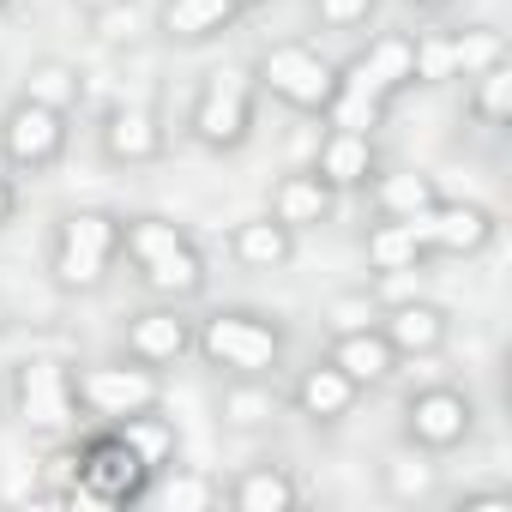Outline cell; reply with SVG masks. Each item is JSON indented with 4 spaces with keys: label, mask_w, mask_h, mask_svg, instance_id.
<instances>
[{
    "label": "cell",
    "mask_w": 512,
    "mask_h": 512,
    "mask_svg": "<svg viewBox=\"0 0 512 512\" xmlns=\"http://www.w3.org/2000/svg\"><path fill=\"white\" fill-rule=\"evenodd\" d=\"M205 350H211L223 368H272V356H278V338H272L266 326L241 320V314H223V320H211V332H205Z\"/></svg>",
    "instance_id": "1"
},
{
    "label": "cell",
    "mask_w": 512,
    "mask_h": 512,
    "mask_svg": "<svg viewBox=\"0 0 512 512\" xmlns=\"http://www.w3.org/2000/svg\"><path fill=\"white\" fill-rule=\"evenodd\" d=\"M266 79H272V91H284V97L302 103V109H314V103L332 97V73H326V61H314L308 49H272Z\"/></svg>",
    "instance_id": "2"
},
{
    "label": "cell",
    "mask_w": 512,
    "mask_h": 512,
    "mask_svg": "<svg viewBox=\"0 0 512 512\" xmlns=\"http://www.w3.org/2000/svg\"><path fill=\"white\" fill-rule=\"evenodd\" d=\"M85 398H91L103 416H133V410H145V404L157 398V380L139 374V368H97V374L85 380Z\"/></svg>",
    "instance_id": "3"
},
{
    "label": "cell",
    "mask_w": 512,
    "mask_h": 512,
    "mask_svg": "<svg viewBox=\"0 0 512 512\" xmlns=\"http://www.w3.org/2000/svg\"><path fill=\"white\" fill-rule=\"evenodd\" d=\"M19 404H25V416H31L37 428H61V422L73 416L67 374H61L55 362H37V368H25V374H19Z\"/></svg>",
    "instance_id": "4"
},
{
    "label": "cell",
    "mask_w": 512,
    "mask_h": 512,
    "mask_svg": "<svg viewBox=\"0 0 512 512\" xmlns=\"http://www.w3.org/2000/svg\"><path fill=\"white\" fill-rule=\"evenodd\" d=\"M55 139H61V127H55V109L49 103H25L13 115V127H7V145H13L19 163H43L55 151Z\"/></svg>",
    "instance_id": "5"
},
{
    "label": "cell",
    "mask_w": 512,
    "mask_h": 512,
    "mask_svg": "<svg viewBox=\"0 0 512 512\" xmlns=\"http://www.w3.org/2000/svg\"><path fill=\"white\" fill-rule=\"evenodd\" d=\"M139 470H145V464L133 458L127 440H121V446H103V452L85 458V476H91V494H97V500H121V494H133Z\"/></svg>",
    "instance_id": "6"
},
{
    "label": "cell",
    "mask_w": 512,
    "mask_h": 512,
    "mask_svg": "<svg viewBox=\"0 0 512 512\" xmlns=\"http://www.w3.org/2000/svg\"><path fill=\"white\" fill-rule=\"evenodd\" d=\"M241 127H247L241 85H235V79H217V91H211V97H205V109H199V133H205V139H217V145H229V139H241Z\"/></svg>",
    "instance_id": "7"
},
{
    "label": "cell",
    "mask_w": 512,
    "mask_h": 512,
    "mask_svg": "<svg viewBox=\"0 0 512 512\" xmlns=\"http://www.w3.org/2000/svg\"><path fill=\"white\" fill-rule=\"evenodd\" d=\"M410 416H416V434H422V440H434V446H446V440H458V434H464V404H458V398H446V392L422 398Z\"/></svg>",
    "instance_id": "8"
},
{
    "label": "cell",
    "mask_w": 512,
    "mask_h": 512,
    "mask_svg": "<svg viewBox=\"0 0 512 512\" xmlns=\"http://www.w3.org/2000/svg\"><path fill=\"white\" fill-rule=\"evenodd\" d=\"M488 235V217L476 205H452V211H434V247H476Z\"/></svg>",
    "instance_id": "9"
},
{
    "label": "cell",
    "mask_w": 512,
    "mask_h": 512,
    "mask_svg": "<svg viewBox=\"0 0 512 512\" xmlns=\"http://www.w3.org/2000/svg\"><path fill=\"white\" fill-rule=\"evenodd\" d=\"M181 344H187V332H181V320H169V314H145V320L133 326V350L151 356V362L181 356Z\"/></svg>",
    "instance_id": "10"
},
{
    "label": "cell",
    "mask_w": 512,
    "mask_h": 512,
    "mask_svg": "<svg viewBox=\"0 0 512 512\" xmlns=\"http://www.w3.org/2000/svg\"><path fill=\"white\" fill-rule=\"evenodd\" d=\"M338 368H344L350 380H380V374L392 368V356H386V344H380V338L350 332V338L338 344Z\"/></svg>",
    "instance_id": "11"
},
{
    "label": "cell",
    "mask_w": 512,
    "mask_h": 512,
    "mask_svg": "<svg viewBox=\"0 0 512 512\" xmlns=\"http://www.w3.org/2000/svg\"><path fill=\"white\" fill-rule=\"evenodd\" d=\"M229 7L235 0H169V31L175 37H199V31H217L223 19H229Z\"/></svg>",
    "instance_id": "12"
},
{
    "label": "cell",
    "mask_w": 512,
    "mask_h": 512,
    "mask_svg": "<svg viewBox=\"0 0 512 512\" xmlns=\"http://www.w3.org/2000/svg\"><path fill=\"white\" fill-rule=\"evenodd\" d=\"M302 404H308L314 416H338V410L350 404V374H344V368H314V374L302 380Z\"/></svg>",
    "instance_id": "13"
},
{
    "label": "cell",
    "mask_w": 512,
    "mask_h": 512,
    "mask_svg": "<svg viewBox=\"0 0 512 512\" xmlns=\"http://www.w3.org/2000/svg\"><path fill=\"white\" fill-rule=\"evenodd\" d=\"M109 145H115V157H151V151H157L151 115H145V109H121L115 127H109Z\"/></svg>",
    "instance_id": "14"
},
{
    "label": "cell",
    "mask_w": 512,
    "mask_h": 512,
    "mask_svg": "<svg viewBox=\"0 0 512 512\" xmlns=\"http://www.w3.org/2000/svg\"><path fill=\"white\" fill-rule=\"evenodd\" d=\"M278 217L284 223H320L326 217V187L320 181H290L278 193Z\"/></svg>",
    "instance_id": "15"
},
{
    "label": "cell",
    "mask_w": 512,
    "mask_h": 512,
    "mask_svg": "<svg viewBox=\"0 0 512 512\" xmlns=\"http://www.w3.org/2000/svg\"><path fill=\"white\" fill-rule=\"evenodd\" d=\"M284 253H290V241H284L278 223H247V229H241V260H247V266H278Z\"/></svg>",
    "instance_id": "16"
},
{
    "label": "cell",
    "mask_w": 512,
    "mask_h": 512,
    "mask_svg": "<svg viewBox=\"0 0 512 512\" xmlns=\"http://www.w3.org/2000/svg\"><path fill=\"white\" fill-rule=\"evenodd\" d=\"M326 175H332V181H362V175H368V139H362V133L332 139V145H326Z\"/></svg>",
    "instance_id": "17"
},
{
    "label": "cell",
    "mask_w": 512,
    "mask_h": 512,
    "mask_svg": "<svg viewBox=\"0 0 512 512\" xmlns=\"http://www.w3.org/2000/svg\"><path fill=\"white\" fill-rule=\"evenodd\" d=\"M368 253H374V266H380V272H404V266L416 260V241H410L404 223H392V229H380V235L368 241Z\"/></svg>",
    "instance_id": "18"
},
{
    "label": "cell",
    "mask_w": 512,
    "mask_h": 512,
    "mask_svg": "<svg viewBox=\"0 0 512 512\" xmlns=\"http://www.w3.org/2000/svg\"><path fill=\"white\" fill-rule=\"evenodd\" d=\"M290 500H296V488H290L284 476H247V482H241V506H247V512H284Z\"/></svg>",
    "instance_id": "19"
},
{
    "label": "cell",
    "mask_w": 512,
    "mask_h": 512,
    "mask_svg": "<svg viewBox=\"0 0 512 512\" xmlns=\"http://www.w3.org/2000/svg\"><path fill=\"white\" fill-rule=\"evenodd\" d=\"M392 338H398L404 350H428V344L440 338V314H434V308H404V314L392 320Z\"/></svg>",
    "instance_id": "20"
},
{
    "label": "cell",
    "mask_w": 512,
    "mask_h": 512,
    "mask_svg": "<svg viewBox=\"0 0 512 512\" xmlns=\"http://www.w3.org/2000/svg\"><path fill=\"white\" fill-rule=\"evenodd\" d=\"M133 253L145 266H157V260H169V253H181V229L175 223H139L133 229Z\"/></svg>",
    "instance_id": "21"
},
{
    "label": "cell",
    "mask_w": 512,
    "mask_h": 512,
    "mask_svg": "<svg viewBox=\"0 0 512 512\" xmlns=\"http://www.w3.org/2000/svg\"><path fill=\"white\" fill-rule=\"evenodd\" d=\"M151 272V284L157 290H199V260L181 247V253H169V260H157V266H145Z\"/></svg>",
    "instance_id": "22"
},
{
    "label": "cell",
    "mask_w": 512,
    "mask_h": 512,
    "mask_svg": "<svg viewBox=\"0 0 512 512\" xmlns=\"http://www.w3.org/2000/svg\"><path fill=\"white\" fill-rule=\"evenodd\" d=\"M109 241H115V229H109V217H73L67 223V247H79V253H109Z\"/></svg>",
    "instance_id": "23"
},
{
    "label": "cell",
    "mask_w": 512,
    "mask_h": 512,
    "mask_svg": "<svg viewBox=\"0 0 512 512\" xmlns=\"http://www.w3.org/2000/svg\"><path fill=\"white\" fill-rule=\"evenodd\" d=\"M121 440L133 446V458H139V464H157V458L169 452V428H163V422H133Z\"/></svg>",
    "instance_id": "24"
},
{
    "label": "cell",
    "mask_w": 512,
    "mask_h": 512,
    "mask_svg": "<svg viewBox=\"0 0 512 512\" xmlns=\"http://www.w3.org/2000/svg\"><path fill=\"white\" fill-rule=\"evenodd\" d=\"M494 55H500V37L494 31H470V37L452 43V67H488Z\"/></svg>",
    "instance_id": "25"
},
{
    "label": "cell",
    "mask_w": 512,
    "mask_h": 512,
    "mask_svg": "<svg viewBox=\"0 0 512 512\" xmlns=\"http://www.w3.org/2000/svg\"><path fill=\"white\" fill-rule=\"evenodd\" d=\"M368 73H374L380 85H398V79H410V49H404V43H380V49L368 55Z\"/></svg>",
    "instance_id": "26"
},
{
    "label": "cell",
    "mask_w": 512,
    "mask_h": 512,
    "mask_svg": "<svg viewBox=\"0 0 512 512\" xmlns=\"http://www.w3.org/2000/svg\"><path fill=\"white\" fill-rule=\"evenodd\" d=\"M386 205H392L398 217L422 211V205H428V181H422V175H392V181H386Z\"/></svg>",
    "instance_id": "27"
},
{
    "label": "cell",
    "mask_w": 512,
    "mask_h": 512,
    "mask_svg": "<svg viewBox=\"0 0 512 512\" xmlns=\"http://www.w3.org/2000/svg\"><path fill=\"white\" fill-rule=\"evenodd\" d=\"M374 103H380V97H356V91H344L332 115H338V127H344V133H362V127H374V115H380Z\"/></svg>",
    "instance_id": "28"
},
{
    "label": "cell",
    "mask_w": 512,
    "mask_h": 512,
    "mask_svg": "<svg viewBox=\"0 0 512 512\" xmlns=\"http://www.w3.org/2000/svg\"><path fill=\"white\" fill-rule=\"evenodd\" d=\"M410 73H422V79H446V73H452V49H446V43H422V49L410 55Z\"/></svg>",
    "instance_id": "29"
},
{
    "label": "cell",
    "mask_w": 512,
    "mask_h": 512,
    "mask_svg": "<svg viewBox=\"0 0 512 512\" xmlns=\"http://www.w3.org/2000/svg\"><path fill=\"white\" fill-rule=\"evenodd\" d=\"M97 272H103L97 253H79V247L61 253V278H67V284H97Z\"/></svg>",
    "instance_id": "30"
},
{
    "label": "cell",
    "mask_w": 512,
    "mask_h": 512,
    "mask_svg": "<svg viewBox=\"0 0 512 512\" xmlns=\"http://www.w3.org/2000/svg\"><path fill=\"white\" fill-rule=\"evenodd\" d=\"M163 500H169V506H205V500H211V488H205L199 476H175V482L163 488Z\"/></svg>",
    "instance_id": "31"
},
{
    "label": "cell",
    "mask_w": 512,
    "mask_h": 512,
    "mask_svg": "<svg viewBox=\"0 0 512 512\" xmlns=\"http://www.w3.org/2000/svg\"><path fill=\"white\" fill-rule=\"evenodd\" d=\"M31 91H37V103H61V97L73 91V79H67L61 67H43V73L31 79Z\"/></svg>",
    "instance_id": "32"
},
{
    "label": "cell",
    "mask_w": 512,
    "mask_h": 512,
    "mask_svg": "<svg viewBox=\"0 0 512 512\" xmlns=\"http://www.w3.org/2000/svg\"><path fill=\"white\" fill-rule=\"evenodd\" d=\"M506 97H512V79H506V73H488V85H482V115L500 121V115H506Z\"/></svg>",
    "instance_id": "33"
},
{
    "label": "cell",
    "mask_w": 512,
    "mask_h": 512,
    "mask_svg": "<svg viewBox=\"0 0 512 512\" xmlns=\"http://www.w3.org/2000/svg\"><path fill=\"white\" fill-rule=\"evenodd\" d=\"M344 91H356V97H380L386 85L368 73V61H356V67H350V79H344Z\"/></svg>",
    "instance_id": "34"
},
{
    "label": "cell",
    "mask_w": 512,
    "mask_h": 512,
    "mask_svg": "<svg viewBox=\"0 0 512 512\" xmlns=\"http://www.w3.org/2000/svg\"><path fill=\"white\" fill-rule=\"evenodd\" d=\"M320 13H326L332 25H344V19H362V13H368V0H320Z\"/></svg>",
    "instance_id": "35"
},
{
    "label": "cell",
    "mask_w": 512,
    "mask_h": 512,
    "mask_svg": "<svg viewBox=\"0 0 512 512\" xmlns=\"http://www.w3.org/2000/svg\"><path fill=\"white\" fill-rule=\"evenodd\" d=\"M338 326H344V332H362L368 320H362V308H356V302H344V308H338Z\"/></svg>",
    "instance_id": "36"
},
{
    "label": "cell",
    "mask_w": 512,
    "mask_h": 512,
    "mask_svg": "<svg viewBox=\"0 0 512 512\" xmlns=\"http://www.w3.org/2000/svg\"><path fill=\"white\" fill-rule=\"evenodd\" d=\"M422 482H428V470H410V464L398 470V488H422Z\"/></svg>",
    "instance_id": "37"
},
{
    "label": "cell",
    "mask_w": 512,
    "mask_h": 512,
    "mask_svg": "<svg viewBox=\"0 0 512 512\" xmlns=\"http://www.w3.org/2000/svg\"><path fill=\"white\" fill-rule=\"evenodd\" d=\"M0 217H7V187H0Z\"/></svg>",
    "instance_id": "38"
},
{
    "label": "cell",
    "mask_w": 512,
    "mask_h": 512,
    "mask_svg": "<svg viewBox=\"0 0 512 512\" xmlns=\"http://www.w3.org/2000/svg\"><path fill=\"white\" fill-rule=\"evenodd\" d=\"M97 7H103V0H97Z\"/></svg>",
    "instance_id": "39"
}]
</instances>
